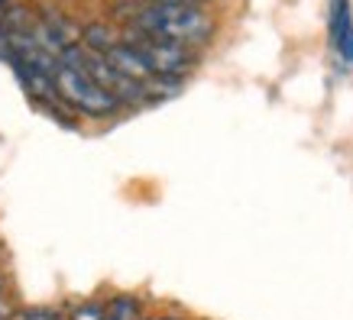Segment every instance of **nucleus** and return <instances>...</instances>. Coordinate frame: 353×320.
I'll return each mask as SVG.
<instances>
[{
    "label": "nucleus",
    "instance_id": "39448f33",
    "mask_svg": "<svg viewBox=\"0 0 353 320\" xmlns=\"http://www.w3.org/2000/svg\"><path fill=\"white\" fill-rule=\"evenodd\" d=\"M81 39H85V49H91V52H97V55H108L117 43H123V36H120V32L108 30V26H97V23L81 32Z\"/></svg>",
    "mask_w": 353,
    "mask_h": 320
},
{
    "label": "nucleus",
    "instance_id": "20e7f679",
    "mask_svg": "<svg viewBox=\"0 0 353 320\" xmlns=\"http://www.w3.org/2000/svg\"><path fill=\"white\" fill-rule=\"evenodd\" d=\"M327 26H331V45H334V52H337V58L353 68V10H350V0H331Z\"/></svg>",
    "mask_w": 353,
    "mask_h": 320
},
{
    "label": "nucleus",
    "instance_id": "f257e3e1",
    "mask_svg": "<svg viewBox=\"0 0 353 320\" xmlns=\"http://www.w3.org/2000/svg\"><path fill=\"white\" fill-rule=\"evenodd\" d=\"M130 30L150 32L165 43L198 45L211 39L214 23L198 3H139L130 13Z\"/></svg>",
    "mask_w": 353,
    "mask_h": 320
},
{
    "label": "nucleus",
    "instance_id": "4468645a",
    "mask_svg": "<svg viewBox=\"0 0 353 320\" xmlns=\"http://www.w3.org/2000/svg\"><path fill=\"white\" fill-rule=\"evenodd\" d=\"M159 320H175V317H159Z\"/></svg>",
    "mask_w": 353,
    "mask_h": 320
},
{
    "label": "nucleus",
    "instance_id": "6e6552de",
    "mask_svg": "<svg viewBox=\"0 0 353 320\" xmlns=\"http://www.w3.org/2000/svg\"><path fill=\"white\" fill-rule=\"evenodd\" d=\"M20 320H62V314H59V310H49V308H36V310L20 314Z\"/></svg>",
    "mask_w": 353,
    "mask_h": 320
},
{
    "label": "nucleus",
    "instance_id": "1a4fd4ad",
    "mask_svg": "<svg viewBox=\"0 0 353 320\" xmlns=\"http://www.w3.org/2000/svg\"><path fill=\"white\" fill-rule=\"evenodd\" d=\"M0 58H10V26L0 20Z\"/></svg>",
    "mask_w": 353,
    "mask_h": 320
},
{
    "label": "nucleus",
    "instance_id": "7ed1b4c3",
    "mask_svg": "<svg viewBox=\"0 0 353 320\" xmlns=\"http://www.w3.org/2000/svg\"><path fill=\"white\" fill-rule=\"evenodd\" d=\"M133 49H137L146 65H150L156 75L165 78H185L198 65V55L192 52V45H179V43H165V39H156L150 32H139V30H127L123 32Z\"/></svg>",
    "mask_w": 353,
    "mask_h": 320
},
{
    "label": "nucleus",
    "instance_id": "0eeeda50",
    "mask_svg": "<svg viewBox=\"0 0 353 320\" xmlns=\"http://www.w3.org/2000/svg\"><path fill=\"white\" fill-rule=\"evenodd\" d=\"M68 320H104V308L101 304H81Z\"/></svg>",
    "mask_w": 353,
    "mask_h": 320
},
{
    "label": "nucleus",
    "instance_id": "ddd939ff",
    "mask_svg": "<svg viewBox=\"0 0 353 320\" xmlns=\"http://www.w3.org/2000/svg\"><path fill=\"white\" fill-rule=\"evenodd\" d=\"M0 298H3V278H0Z\"/></svg>",
    "mask_w": 353,
    "mask_h": 320
},
{
    "label": "nucleus",
    "instance_id": "f03ea898",
    "mask_svg": "<svg viewBox=\"0 0 353 320\" xmlns=\"http://www.w3.org/2000/svg\"><path fill=\"white\" fill-rule=\"evenodd\" d=\"M55 85L62 91L65 104L72 107V110H78V114H85V117L108 120V117H117L120 110H123V104H120L117 97L108 94L88 72H81V68H75V65H68V62L59 65Z\"/></svg>",
    "mask_w": 353,
    "mask_h": 320
},
{
    "label": "nucleus",
    "instance_id": "f8f14e48",
    "mask_svg": "<svg viewBox=\"0 0 353 320\" xmlns=\"http://www.w3.org/2000/svg\"><path fill=\"white\" fill-rule=\"evenodd\" d=\"M3 13H10V0H0V20H3Z\"/></svg>",
    "mask_w": 353,
    "mask_h": 320
},
{
    "label": "nucleus",
    "instance_id": "423d86ee",
    "mask_svg": "<svg viewBox=\"0 0 353 320\" xmlns=\"http://www.w3.org/2000/svg\"><path fill=\"white\" fill-rule=\"evenodd\" d=\"M104 320H143V308H139L137 298L120 295L104 308Z\"/></svg>",
    "mask_w": 353,
    "mask_h": 320
},
{
    "label": "nucleus",
    "instance_id": "9d476101",
    "mask_svg": "<svg viewBox=\"0 0 353 320\" xmlns=\"http://www.w3.org/2000/svg\"><path fill=\"white\" fill-rule=\"evenodd\" d=\"M17 314H13V308H10V301L7 298H0V320H13Z\"/></svg>",
    "mask_w": 353,
    "mask_h": 320
},
{
    "label": "nucleus",
    "instance_id": "9b49d317",
    "mask_svg": "<svg viewBox=\"0 0 353 320\" xmlns=\"http://www.w3.org/2000/svg\"><path fill=\"white\" fill-rule=\"evenodd\" d=\"M150 3H198V0H150Z\"/></svg>",
    "mask_w": 353,
    "mask_h": 320
}]
</instances>
